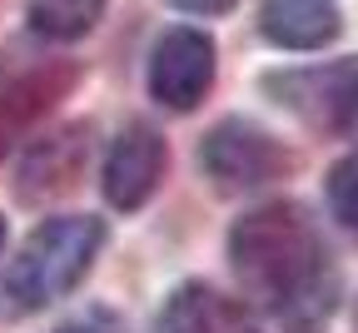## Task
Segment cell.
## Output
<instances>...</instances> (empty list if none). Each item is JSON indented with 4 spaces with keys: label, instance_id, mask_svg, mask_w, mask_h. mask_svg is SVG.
Returning <instances> with one entry per match:
<instances>
[{
    "label": "cell",
    "instance_id": "9a60e30c",
    "mask_svg": "<svg viewBox=\"0 0 358 333\" xmlns=\"http://www.w3.org/2000/svg\"><path fill=\"white\" fill-rule=\"evenodd\" d=\"M0 244H6V219H0Z\"/></svg>",
    "mask_w": 358,
    "mask_h": 333
},
{
    "label": "cell",
    "instance_id": "4fadbf2b",
    "mask_svg": "<svg viewBox=\"0 0 358 333\" xmlns=\"http://www.w3.org/2000/svg\"><path fill=\"white\" fill-rule=\"evenodd\" d=\"M55 333H120V323H115V313H105V309H90L85 318H70V323H60Z\"/></svg>",
    "mask_w": 358,
    "mask_h": 333
},
{
    "label": "cell",
    "instance_id": "5b68a950",
    "mask_svg": "<svg viewBox=\"0 0 358 333\" xmlns=\"http://www.w3.org/2000/svg\"><path fill=\"white\" fill-rule=\"evenodd\" d=\"M214 85V40L194 25H174L150 50V94L155 105L189 115Z\"/></svg>",
    "mask_w": 358,
    "mask_h": 333
},
{
    "label": "cell",
    "instance_id": "7a4b0ae2",
    "mask_svg": "<svg viewBox=\"0 0 358 333\" xmlns=\"http://www.w3.org/2000/svg\"><path fill=\"white\" fill-rule=\"evenodd\" d=\"M105 249V219L95 214H60L30 229V239L6 269L0 283V304L10 313H40L45 304L65 299L75 283L95 269Z\"/></svg>",
    "mask_w": 358,
    "mask_h": 333
},
{
    "label": "cell",
    "instance_id": "5bb4252c",
    "mask_svg": "<svg viewBox=\"0 0 358 333\" xmlns=\"http://www.w3.org/2000/svg\"><path fill=\"white\" fill-rule=\"evenodd\" d=\"M174 6L189 15H224V10H234V0H174Z\"/></svg>",
    "mask_w": 358,
    "mask_h": 333
},
{
    "label": "cell",
    "instance_id": "9c48e42d",
    "mask_svg": "<svg viewBox=\"0 0 358 333\" xmlns=\"http://www.w3.org/2000/svg\"><path fill=\"white\" fill-rule=\"evenodd\" d=\"M75 75H80V70H75L70 60H50V65L25 70L20 80H10L6 90H0V155L15 145L20 129H30V125L75 85Z\"/></svg>",
    "mask_w": 358,
    "mask_h": 333
},
{
    "label": "cell",
    "instance_id": "3957f363",
    "mask_svg": "<svg viewBox=\"0 0 358 333\" xmlns=\"http://www.w3.org/2000/svg\"><path fill=\"white\" fill-rule=\"evenodd\" d=\"M199 169L214 179L219 194H249V189L279 184L294 174V155L279 134H268L254 120H219L204 145H199Z\"/></svg>",
    "mask_w": 358,
    "mask_h": 333
},
{
    "label": "cell",
    "instance_id": "30bf717a",
    "mask_svg": "<svg viewBox=\"0 0 358 333\" xmlns=\"http://www.w3.org/2000/svg\"><path fill=\"white\" fill-rule=\"evenodd\" d=\"M224 323H229V313H224L214 289H204V283H179L164 299L159 318H155V333H229Z\"/></svg>",
    "mask_w": 358,
    "mask_h": 333
},
{
    "label": "cell",
    "instance_id": "7c38bea8",
    "mask_svg": "<svg viewBox=\"0 0 358 333\" xmlns=\"http://www.w3.org/2000/svg\"><path fill=\"white\" fill-rule=\"evenodd\" d=\"M329 209H334V219L358 239V155H343L329 169Z\"/></svg>",
    "mask_w": 358,
    "mask_h": 333
},
{
    "label": "cell",
    "instance_id": "2e32d148",
    "mask_svg": "<svg viewBox=\"0 0 358 333\" xmlns=\"http://www.w3.org/2000/svg\"><path fill=\"white\" fill-rule=\"evenodd\" d=\"M229 333H254V328H229Z\"/></svg>",
    "mask_w": 358,
    "mask_h": 333
},
{
    "label": "cell",
    "instance_id": "6da1fadb",
    "mask_svg": "<svg viewBox=\"0 0 358 333\" xmlns=\"http://www.w3.org/2000/svg\"><path fill=\"white\" fill-rule=\"evenodd\" d=\"M229 264L244 299L294 333L324 328L343 299V274L324 244V234L308 219V209L294 199L259 204L244 219H234Z\"/></svg>",
    "mask_w": 358,
    "mask_h": 333
},
{
    "label": "cell",
    "instance_id": "8fae6325",
    "mask_svg": "<svg viewBox=\"0 0 358 333\" xmlns=\"http://www.w3.org/2000/svg\"><path fill=\"white\" fill-rule=\"evenodd\" d=\"M25 20L35 35L70 45L105 20V0H25Z\"/></svg>",
    "mask_w": 358,
    "mask_h": 333
},
{
    "label": "cell",
    "instance_id": "e0dca14e",
    "mask_svg": "<svg viewBox=\"0 0 358 333\" xmlns=\"http://www.w3.org/2000/svg\"><path fill=\"white\" fill-rule=\"evenodd\" d=\"M353 333H358V323H353Z\"/></svg>",
    "mask_w": 358,
    "mask_h": 333
},
{
    "label": "cell",
    "instance_id": "277c9868",
    "mask_svg": "<svg viewBox=\"0 0 358 333\" xmlns=\"http://www.w3.org/2000/svg\"><path fill=\"white\" fill-rule=\"evenodd\" d=\"M274 105L299 115L319 134H358V60L313 65V70H279L264 75Z\"/></svg>",
    "mask_w": 358,
    "mask_h": 333
},
{
    "label": "cell",
    "instance_id": "8992f818",
    "mask_svg": "<svg viewBox=\"0 0 358 333\" xmlns=\"http://www.w3.org/2000/svg\"><path fill=\"white\" fill-rule=\"evenodd\" d=\"M164 169H169L164 134L150 129V125H124V134L105 155V179H100L110 209H120V214L145 209L155 199V189L164 184Z\"/></svg>",
    "mask_w": 358,
    "mask_h": 333
},
{
    "label": "cell",
    "instance_id": "ba28073f",
    "mask_svg": "<svg viewBox=\"0 0 358 333\" xmlns=\"http://www.w3.org/2000/svg\"><path fill=\"white\" fill-rule=\"evenodd\" d=\"M343 30L334 0H259V35L274 50H324Z\"/></svg>",
    "mask_w": 358,
    "mask_h": 333
},
{
    "label": "cell",
    "instance_id": "52a82bcc",
    "mask_svg": "<svg viewBox=\"0 0 358 333\" xmlns=\"http://www.w3.org/2000/svg\"><path fill=\"white\" fill-rule=\"evenodd\" d=\"M85 160H90V129L85 125H70V129H55L30 145V155L20 160V179H15V194L25 204H45V199H60L80 184L85 174Z\"/></svg>",
    "mask_w": 358,
    "mask_h": 333
}]
</instances>
